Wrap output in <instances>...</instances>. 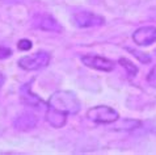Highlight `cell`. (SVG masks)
<instances>
[{
    "instance_id": "obj_16",
    "label": "cell",
    "mask_w": 156,
    "mask_h": 155,
    "mask_svg": "<svg viewBox=\"0 0 156 155\" xmlns=\"http://www.w3.org/2000/svg\"><path fill=\"white\" fill-rule=\"evenodd\" d=\"M4 80H5V79H4V75L0 72V88H2V85L4 84Z\"/></svg>"
},
{
    "instance_id": "obj_8",
    "label": "cell",
    "mask_w": 156,
    "mask_h": 155,
    "mask_svg": "<svg viewBox=\"0 0 156 155\" xmlns=\"http://www.w3.org/2000/svg\"><path fill=\"white\" fill-rule=\"evenodd\" d=\"M30 83L24 84L20 88V99L25 105H30V106H40L42 105V100L37 96L36 93L32 92V87Z\"/></svg>"
},
{
    "instance_id": "obj_3",
    "label": "cell",
    "mask_w": 156,
    "mask_h": 155,
    "mask_svg": "<svg viewBox=\"0 0 156 155\" xmlns=\"http://www.w3.org/2000/svg\"><path fill=\"white\" fill-rule=\"evenodd\" d=\"M87 116H88L89 120H92L93 122L97 124H113L119 117L118 112L106 105L93 106L87 112Z\"/></svg>"
},
{
    "instance_id": "obj_1",
    "label": "cell",
    "mask_w": 156,
    "mask_h": 155,
    "mask_svg": "<svg viewBox=\"0 0 156 155\" xmlns=\"http://www.w3.org/2000/svg\"><path fill=\"white\" fill-rule=\"evenodd\" d=\"M50 108H54L67 114H76L80 110L81 104L76 95L71 91H57L49 99Z\"/></svg>"
},
{
    "instance_id": "obj_5",
    "label": "cell",
    "mask_w": 156,
    "mask_h": 155,
    "mask_svg": "<svg viewBox=\"0 0 156 155\" xmlns=\"http://www.w3.org/2000/svg\"><path fill=\"white\" fill-rule=\"evenodd\" d=\"M81 62H83L87 67H90L93 70L104 71V72H110L114 70V62L108 58L100 57V55H92L87 54L81 57Z\"/></svg>"
},
{
    "instance_id": "obj_4",
    "label": "cell",
    "mask_w": 156,
    "mask_h": 155,
    "mask_svg": "<svg viewBox=\"0 0 156 155\" xmlns=\"http://www.w3.org/2000/svg\"><path fill=\"white\" fill-rule=\"evenodd\" d=\"M72 21H73V24L79 28H94V27H101V25H104L105 19L100 15L93 13V12L81 11V12L73 13Z\"/></svg>"
},
{
    "instance_id": "obj_17",
    "label": "cell",
    "mask_w": 156,
    "mask_h": 155,
    "mask_svg": "<svg viewBox=\"0 0 156 155\" xmlns=\"http://www.w3.org/2000/svg\"><path fill=\"white\" fill-rule=\"evenodd\" d=\"M0 2H17V0H0Z\"/></svg>"
},
{
    "instance_id": "obj_7",
    "label": "cell",
    "mask_w": 156,
    "mask_h": 155,
    "mask_svg": "<svg viewBox=\"0 0 156 155\" xmlns=\"http://www.w3.org/2000/svg\"><path fill=\"white\" fill-rule=\"evenodd\" d=\"M37 122L38 118L36 114L32 113V112H24L15 120V128L21 132H28L30 129L36 128Z\"/></svg>"
},
{
    "instance_id": "obj_15",
    "label": "cell",
    "mask_w": 156,
    "mask_h": 155,
    "mask_svg": "<svg viewBox=\"0 0 156 155\" xmlns=\"http://www.w3.org/2000/svg\"><path fill=\"white\" fill-rule=\"evenodd\" d=\"M12 55V50L9 47L5 46H0V59H7Z\"/></svg>"
},
{
    "instance_id": "obj_13",
    "label": "cell",
    "mask_w": 156,
    "mask_h": 155,
    "mask_svg": "<svg viewBox=\"0 0 156 155\" xmlns=\"http://www.w3.org/2000/svg\"><path fill=\"white\" fill-rule=\"evenodd\" d=\"M17 47H19V50L28 51V50L32 49V41L27 40V38H23V40L19 41V44H17Z\"/></svg>"
},
{
    "instance_id": "obj_2",
    "label": "cell",
    "mask_w": 156,
    "mask_h": 155,
    "mask_svg": "<svg viewBox=\"0 0 156 155\" xmlns=\"http://www.w3.org/2000/svg\"><path fill=\"white\" fill-rule=\"evenodd\" d=\"M51 55L47 51H38L33 55H25L19 59V66L27 71H36L49 66Z\"/></svg>"
},
{
    "instance_id": "obj_6",
    "label": "cell",
    "mask_w": 156,
    "mask_h": 155,
    "mask_svg": "<svg viewBox=\"0 0 156 155\" xmlns=\"http://www.w3.org/2000/svg\"><path fill=\"white\" fill-rule=\"evenodd\" d=\"M133 41L139 46H148L156 42V28L142 27L136 29L133 34Z\"/></svg>"
},
{
    "instance_id": "obj_11",
    "label": "cell",
    "mask_w": 156,
    "mask_h": 155,
    "mask_svg": "<svg viewBox=\"0 0 156 155\" xmlns=\"http://www.w3.org/2000/svg\"><path fill=\"white\" fill-rule=\"evenodd\" d=\"M118 62H119L121 66H122L125 70H126L127 75H129L130 78H134V76L138 74V67H136L131 61H129L127 58H119Z\"/></svg>"
},
{
    "instance_id": "obj_12",
    "label": "cell",
    "mask_w": 156,
    "mask_h": 155,
    "mask_svg": "<svg viewBox=\"0 0 156 155\" xmlns=\"http://www.w3.org/2000/svg\"><path fill=\"white\" fill-rule=\"evenodd\" d=\"M130 53H133V55L135 57L138 61L142 62V63H150L151 62V57L148 54H146V53H143V51H139V50H134V49H127Z\"/></svg>"
},
{
    "instance_id": "obj_10",
    "label": "cell",
    "mask_w": 156,
    "mask_h": 155,
    "mask_svg": "<svg viewBox=\"0 0 156 155\" xmlns=\"http://www.w3.org/2000/svg\"><path fill=\"white\" fill-rule=\"evenodd\" d=\"M37 27L46 32H55V33H60L62 32V27L59 25V23L54 17L51 16H41L40 20L37 21Z\"/></svg>"
},
{
    "instance_id": "obj_14",
    "label": "cell",
    "mask_w": 156,
    "mask_h": 155,
    "mask_svg": "<svg viewBox=\"0 0 156 155\" xmlns=\"http://www.w3.org/2000/svg\"><path fill=\"white\" fill-rule=\"evenodd\" d=\"M147 81H148V84L151 87L156 88V66L151 68V71L148 72V75H147Z\"/></svg>"
},
{
    "instance_id": "obj_9",
    "label": "cell",
    "mask_w": 156,
    "mask_h": 155,
    "mask_svg": "<svg viewBox=\"0 0 156 155\" xmlns=\"http://www.w3.org/2000/svg\"><path fill=\"white\" fill-rule=\"evenodd\" d=\"M46 121L49 122L51 126L55 129H59L64 126V124L67 121V113H63L60 110H57L54 108H50L46 112Z\"/></svg>"
}]
</instances>
